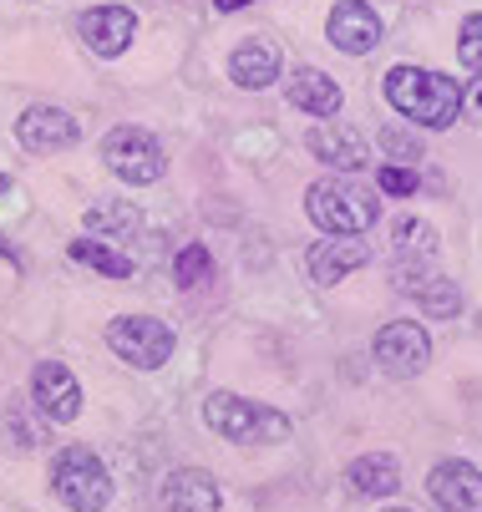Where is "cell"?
I'll list each match as a JSON object with an SVG mask.
<instances>
[{"instance_id":"obj_1","label":"cell","mask_w":482,"mask_h":512,"mask_svg":"<svg viewBox=\"0 0 482 512\" xmlns=\"http://www.w3.org/2000/svg\"><path fill=\"white\" fill-rule=\"evenodd\" d=\"M386 102L417 127H452L462 117V87L447 77V71H432V66H391L386 71Z\"/></svg>"},{"instance_id":"obj_2","label":"cell","mask_w":482,"mask_h":512,"mask_svg":"<svg viewBox=\"0 0 482 512\" xmlns=\"http://www.w3.org/2000/svg\"><path fill=\"white\" fill-rule=\"evenodd\" d=\"M305 213H310V224L330 239H361L381 218V203H376L371 188H361L351 178H320L305 193Z\"/></svg>"},{"instance_id":"obj_3","label":"cell","mask_w":482,"mask_h":512,"mask_svg":"<svg viewBox=\"0 0 482 512\" xmlns=\"http://www.w3.org/2000/svg\"><path fill=\"white\" fill-rule=\"evenodd\" d=\"M203 426L219 431L224 442H239V447H264V442H285L290 436L285 411H274L264 401H249V396H234V391L203 396Z\"/></svg>"},{"instance_id":"obj_4","label":"cell","mask_w":482,"mask_h":512,"mask_svg":"<svg viewBox=\"0 0 482 512\" xmlns=\"http://www.w3.org/2000/svg\"><path fill=\"white\" fill-rule=\"evenodd\" d=\"M51 492L72 512H102L112 502V472L92 447H61L51 462Z\"/></svg>"},{"instance_id":"obj_5","label":"cell","mask_w":482,"mask_h":512,"mask_svg":"<svg viewBox=\"0 0 482 512\" xmlns=\"http://www.w3.org/2000/svg\"><path fill=\"white\" fill-rule=\"evenodd\" d=\"M178 335L173 325L153 320V315H117L107 325V350L127 365H137V371H158V365H168Z\"/></svg>"},{"instance_id":"obj_6","label":"cell","mask_w":482,"mask_h":512,"mask_svg":"<svg viewBox=\"0 0 482 512\" xmlns=\"http://www.w3.org/2000/svg\"><path fill=\"white\" fill-rule=\"evenodd\" d=\"M102 163L132 188H148L168 173V158L158 148V137L143 132V127H112L102 137Z\"/></svg>"},{"instance_id":"obj_7","label":"cell","mask_w":482,"mask_h":512,"mask_svg":"<svg viewBox=\"0 0 482 512\" xmlns=\"http://www.w3.org/2000/svg\"><path fill=\"white\" fill-rule=\"evenodd\" d=\"M437 229L427 218H396L391 229V284L401 295H411L417 284H427L437 274Z\"/></svg>"},{"instance_id":"obj_8","label":"cell","mask_w":482,"mask_h":512,"mask_svg":"<svg viewBox=\"0 0 482 512\" xmlns=\"http://www.w3.org/2000/svg\"><path fill=\"white\" fill-rule=\"evenodd\" d=\"M371 350H376L386 376H417V371H427V360H432V335L417 320H391V325L376 330Z\"/></svg>"},{"instance_id":"obj_9","label":"cell","mask_w":482,"mask_h":512,"mask_svg":"<svg viewBox=\"0 0 482 512\" xmlns=\"http://www.w3.org/2000/svg\"><path fill=\"white\" fill-rule=\"evenodd\" d=\"M31 401H36V411H41L46 421H56V426H66V421L82 416V386H77V376L66 371L61 360H41L36 371H31Z\"/></svg>"},{"instance_id":"obj_10","label":"cell","mask_w":482,"mask_h":512,"mask_svg":"<svg viewBox=\"0 0 482 512\" xmlns=\"http://www.w3.org/2000/svg\"><path fill=\"white\" fill-rule=\"evenodd\" d=\"M16 142L26 153H66L82 142V122L61 107H26L16 122Z\"/></svg>"},{"instance_id":"obj_11","label":"cell","mask_w":482,"mask_h":512,"mask_svg":"<svg viewBox=\"0 0 482 512\" xmlns=\"http://www.w3.org/2000/svg\"><path fill=\"white\" fill-rule=\"evenodd\" d=\"M305 148H310L320 163L340 168V173L371 168V142H366L356 127H340V122H315V127L305 132Z\"/></svg>"},{"instance_id":"obj_12","label":"cell","mask_w":482,"mask_h":512,"mask_svg":"<svg viewBox=\"0 0 482 512\" xmlns=\"http://www.w3.org/2000/svg\"><path fill=\"white\" fill-rule=\"evenodd\" d=\"M325 36L335 51H346V56H366L381 46V16L366 6V0H340V6L330 11L325 21Z\"/></svg>"},{"instance_id":"obj_13","label":"cell","mask_w":482,"mask_h":512,"mask_svg":"<svg viewBox=\"0 0 482 512\" xmlns=\"http://www.w3.org/2000/svg\"><path fill=\"white\" fill-rule=\"evenodd\" d=\"M427 492H432V502L442 512H482V472L472 462H462V457L432 467Z\"/></svg>"},{"instance_id":"obj_14","label":"cell","mask_w":482,"mask_h":512,"mask_svg":"<svg viewBox=\"0 0 482 512\" xmlns=\"http://www.w3.org/2000/svg\"><path fill=\"white\" fill-rule=\"evenodd\" d=\"M132 36H137V11H127V6H97V11H87L82 16V41H87V51H97V56H122L127 46H132Z\"/></svg>"},{"instance_id":"obj_15","label":"cell","mask_w":482,"mask_h":512,"mask_svg":"<svg viewBox=\"0 0 482 512\" xmlns=\"http://www.w3.org/2000/svg\"><path fill=\"white\" fill-rule=\"evenodd\" d=\"M361 264H371V244H356V239H325V244H310L305 254V269L315 284H340L346 274H356Z\"/></svg>"},{"instance_id":"obj_16","label":"cell","mask_w":482,"mask_h":512,"mask_svg":"<svg viewBox=\"0 0 482 512\" xmlns=\"http://www.w3.org/2000/svg\"><path fill=\"white\" fill-rule=\"evenodd\" d=\"M224 497H219V482L198 467H178L168 472L163 482V512H219Z\"/></svg>"},{"instance_id":"obj_17","label":"cell","mask_w":482,"mask_h":512,"mask_svg":"<svg viewBox=\"0 0 482 512\" xmlns=\"http://www.w3.org/2000/svg\"><path fill=\"white\" fill-rule=\"evenodd\" d=\"M229 82L244 87V92H264L280 82V51L269 41H239L234 56H229Z\"/></svg>"},{"instance_id":"obj_18","label":"cell","mask_w":482,"mask_h":512,"mask_svg":"<svg viewBox=\"0 0 482 512\" xmlns=\"http://www.w3.org/2000/svg\"><path fill=\"white\" fill-rule=\"evenodd\" d=\"M285 97H290V107H300V112H310V117H335V112H340V102H346L340 82H335V77H325V71H315V66L290 71Z\"/></svg>"},{"instance_id":"obj_19","label":"cell","mask_w":482,"mask_h":512,"mask_svg":"<svg viewBox=\"0 0 482 512\" xmlns=\"http://www.w3.org/2000/svg\"><path fill=\"white\" fill-rule=\"evenodd\" d=\"M346 482L356 497H391V492H401V467L386 452H366L346 467Z\"/></svg>"},{"instance_id":"obj_20","label":"cell","mask_w":482,"mask_h":512,"mask_svg":"<svg viewBox=\"0 0 482 512\" xmlns=\"http://www.w3.org/2000/svg\"><path fill=\"white\" fill-rule=\"evenodd\" d=\"M82 224H87V234H102V239H117V244H127V239H137V234H143V213H137L132 203L97 198V203L82 213Z\"/></svg>"},{"instance_id":"obj_21","label":"cell","mask_w":482,"mask_h":512,"mask_svg":"<svg viewBox=\"0 0 482 512\" xmlns=\"http://www.w3.org/2000/svg\"><path fill=\"white\" fill-rule=\"evenodd\" d=\"M72 259L87 264V269H97V274H107V279H127V274H132V259H127L122 249L102 244V239H77V244H72Z\"/></svg>"},{"instance_id":"obj_22","label":"cell","mask_w":482,"mask_h":512,"mask_svg":"<svg viewBox=\"0 0 482 512\" xmlns=\"http://www.w3.org/2000/svg\"><path fill=\"white\" fill-rule=\"evenodd\" d=\"M173 279L178 289H198V284H209L214 279V254L203 249V244H183L178 259H173Z\"/></svg>"},{"instance_id":"obj_23","label":"cell","mask_w":482,"mask_h":512,"mask_svg":"<svg viewBox=\"0 0 482 512\" xmlns=\"http://www.w3.org/2000/svg\"><path fill=\"white\" fill-rule=\"evenodd\" d=\"M411 295L427 305V315H457V310H462V295H457V284H452L447 274H432L427 284L411 289Z\"/></svg>"},{"instance_id":"obj_24","label":"cell","mask_w":482,"mask_h":512,"mask_svg":"<svg viewBox=\"0 0 482 512\" xmlns=\"http://www.w3.org/2000/svg\"><path fill=\"white\" fill-rule=\"evenodd\" d=\"M381 153L391 158V168H406L422 158V137H411L406 127H381Z\"/></svg>"},{"instance_id":"obj_25","label":"cell","mask_w":482,"mask_h":512,"mask_svg":"<svg viewBox=\"0 0 482 512\" xmlns=\"http://www.w3.org/2000/svg\"><path fill=\"white\" fill-rule=\"evenodd\" d=\"M376 188H381V193H391V198H411V193H417V173H411V168H391V163H381V168H376Z\"/></svg>"},{"instance_id":"obj_26","label":"cell","mask_w":482,"mask_h":512,"mask_svg":"<svg viewBox=\"0 0 482 512\" xmlns=\"http://www.w3.org/2000/svg\"><path fill=\"white\" fill-rule=\"evenodd\" d=\"M477 31H482V21L467 16V21H462V36H457V56H462V66H467V77H477Z\"/></svg>"},{"instance_id":"obj_27","label":"cell","mask_w":482,"mask_h":512,"mask_svg":"<svg viewBox=\"0 0 482 512\" xmlns=\"http://www.w3.org/2000/svg\"><path fill=\"white\" fill-rule=\"evenodd\" d=\"M214 6L229 16V11H244V6H254V0H214Z\"/></svg>"},{"instance_id":"obj_28","label":"cell","mask_w":482,"mask_h":512,"mask_svg":"<svg viewBox=\"0 0 482 512\" xmlns=\"http://www.w3.org/2000/svg\"><path fill=\"white\" fill-rule=\"evenodd\" d=\"M11 188V173H0V193H6Z\"/></svg>"},{"instance_id":"obj_29","label":"cell","mask_w":482,"mask_h":512,"mask_svg":"<svg viewBox=\"0 0 482 512\" xmlns=\"http://www.w3.org/2000/svg\"><path fill=\"white\" fill-rule=\"evenodd\" d=\"M386 512H411V507H386Z\"/></svg>"}]
</instances>
